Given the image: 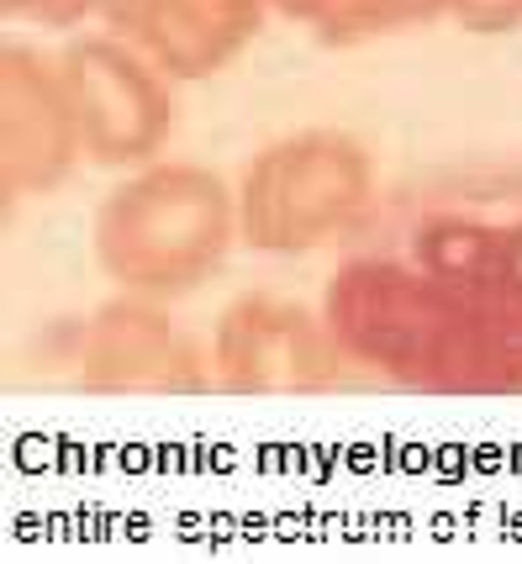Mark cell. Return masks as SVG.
<instances>
[{"label": "cell", "instance_id": "cell-8", "mask_svg": "<svg viewBox=\"0 0 522 564\" xmlns=\"http://www.w3.org/2000/svg\"><path fill=\"white\" fill-rule=\"evenodd\" d=\"M270 0H106V26L143 48L174 85L222 74L259 37Z\"/></svg>", "mask_w": 522, "mask_h": 564}, {"label": "cell", "instance_id": "cell-4", "mask_svg": "<svg viewBox=\"0 0 522 564\" xmlns=\"http://www.w3.org/2000/svg\"><path fill=\"white\" fill-rule=\"evenodd\" d=\"M206 344L222 395H327L354 375L323 306L280 291L232 295Z\"/></svg>", "mask_w": 522, "mask_h": 564}, {"label": "cell", "instance_id": "cell-5", "mask_svg": "<svg viewBox=\"0 0 522 564\" xmlns=\"http://www.w3.org/2000/svg\"><path fill=\"white\" fill-rule=\"evenodd\" d=\"M64 85L75 100L85 164L127 174L164 159L174 132V79L122 32L75 37L58 53Z\"/></svg>", "mask_w": 522, "mask_h": 564}, {"label": "cell", "instance_id": "cell-9", "mask_svg": "<svg viewBox=\"0 0 522 564\" xmlns=\"http://www.w3.org/2000/svg\"><path fill=\"white\" fill-rule=\"evenodd\" d=\"M11 22L53 26V32H75L90 17H106V0H0Z\"/></svg>", "mask_w": 522, "mask_h": 564}, {"label": "cell", "instance_id": "cell-1", "mask_svg": "<svg viewBox=\"0 0 522 564\" xmlns=\"http://www.w3.org/2000/svg\"><path fill=\"white\" fill-rule=\"evenodd\" d=\"M323 312L354 375L406 395H522V164L385 191L338 248Z\"/></svg>", "mask_w": 522, "mask_h": 564}, {"label": "cell", "instance_id": "cell-7", "mask_svg": "<svg viewBox=\"0 0 522 564\" xmlns=\"http://www.w3.org/2000/svg\"><path fill=\"white\" fill-rule=\"evenodd\" d=\"M85 164L64 64L32 43L0 53V191L6 200L53 196Z\"/></svg>", "mask_w": 522, "mask_h": 564}, {"label": "cell", "instance_id": "cell-10", "mask_svg": "<svg viewBox=\"0 0 522 564\" xmlns=\"http://www.w3.org/2000/svg\"><path fill=\"white\" fill-rule=\"evenodd\" d=\"M327 6H333V0H270V11L291 17V22H301V26H312V32H317V22L327 17Z\"/></svg>", "mask_w": 522, "mask_h": 564}, {"label": "cell", "instance_id": "cell-3", "mask_svg": "<svg viewBox=\"0 0 522 564\" xmlns=\"http://www.w3.org/2000/svg\"><path fill=\"white\" fill-rule=\"evenodd\" d=\"M385 200L380 164L344 127H296L249 153L238 174V232L249 253H338Z\"/></svg>", "mask_w": 522, "mask_h": 564}, {"label": "cell", "instance_id": "cell-2", "mask_svg": "<svg viewBox=\"0 0 522 564\" xmlns=\"http://www.w3.org/2000/svg\"><path fill=\"white\" fill-rule=\"evenodd\" d=\"M238 232V185L196 159H153L127 170L90 217V259L111 291L185 301L217 280Z\"/></svg>", "mask_w": 522, "mask_h": 564}, {"label": "cell", "instance_id": "cell-6", "mask_svg": "<svg viewBox=\"0 0 522 564\" xmlns=\"http://www.w3.org/2000/svg\"><path fill=\"white\" fill-rule=\"evenodd\" d=\"M69 369L90 395H200L217 391L211 344L174 322L170 301L111 291L69 327Z\"/></svg>", "mask_w": 522, "mask_h": 564}]
</instances>
